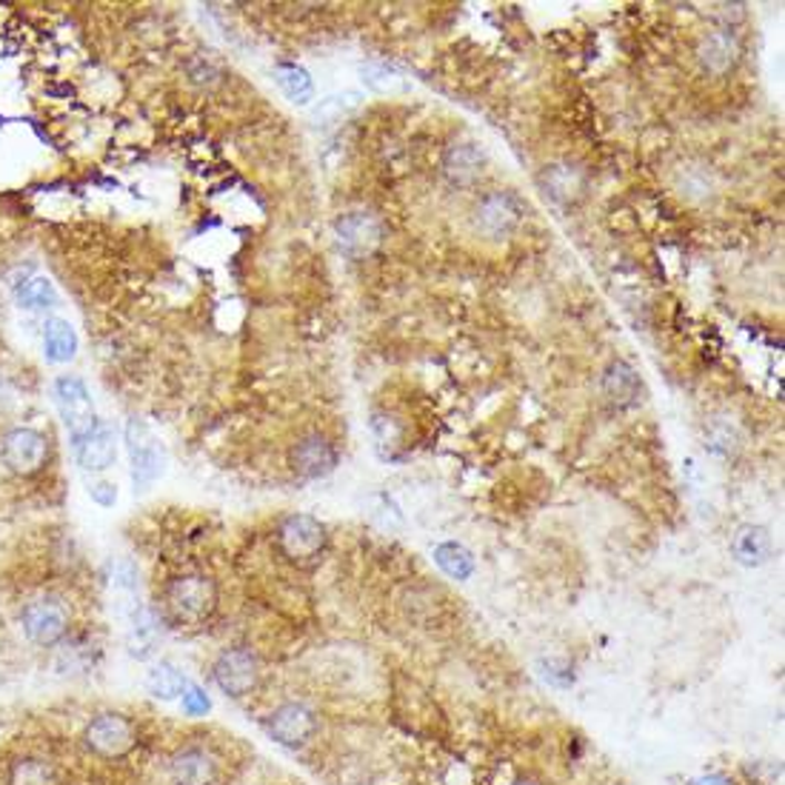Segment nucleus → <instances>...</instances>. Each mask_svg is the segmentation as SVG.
I'll use <instances>...</instances> for the list:
<instances>
[{
    "label": "nucleus",
    "instance_id": "dca6fc26",
    "mask_svg": "<svg viewBox=\"0 0 785 785\" xmlns=\"http://www.w3.org/2000/svg\"><path fill=\"white\" fill-rule=\"evenodd\" d=\"M443 169L449 175L451 183L457 186H469L475 183L477 178L486 169V155L477 143H455L443 158Z\"/></svg>",
    "mask_w": 785,
    "mask_h": 785
},
{
    "label": "nucleus",
    "instance_id": "f03ea898",
    "mask_svg": "<svg viewBox=\"0 0 785 785\" xmlns=\"http://www.w3.org/2000/svg\"><path fill=\"white\" fill-rule=\"evenodd\" d=\"M126 449H129V460H132L135 491H146L163 475V443L152 435V429L146 426V420L132 417V420L126 423Z\"/></svg>",
    "mask_w": 785,
    "mask_h": 785
},
{
    "label": "nucleus",
    "instance_id": "2f4dec72",
    "mask_svg": "<svg viewBox=\"0 0 785 785\" xmlns=\"http://www.w3.org/2000/svg\"><path fill=\"white\" fill-rule=\"evenodd\" d=\"M692 785H734V779L726 777V774H703V777L694 779Z\"/></svg>",
    "mask_w": 785,
    "mask_h": 785
},
{
    "label": "nucleus",
    "instance_id": "4468645a",
    "mask_svg": "<svg viewBox=\"0 0 785 785\" xmlns=\"http://www.w3.org/2000/svg\"><path fill=\"white\" fill-rule=\"evenodd\" d=\"M78 451V463L83 471H106L118 460V443H115V431L103 423H98V429L83 443L74 446Z\"/></svg>",
    "mask_w": 785,
    "mask_h": 785
},
{
    "label": "nucleus",
    "instance_id": "2eb2a0df",
    "mask_svg": "<svg viewBox=\"0 0 785 785\" xmlns=\"http://www.w3.org/2000/svg\"><path fill=\"white\" fill-rule=\"evenodd\" d=\"M215 772V759L203 748H180L169 763L175 785H211Z\"/></svg>",
    "mask_w": 785,
    "mask_h": 785
},
{
    "label": "nucleus",
    "instance_id": "4be33fe9",
    "mask_svg": "<svg viewBox=\"0 0 785 785\" xmlns=\"http://www.w3.org/2000/svg\"><path fill=\"white\" fill-rule=\"evenodd\" d=\"M278 83H280V89L286 92V98L297 106H309L311 98H315V83H311V74L306 72L304 67H297V63H280Z\"/></svg>",
    "mask_w": 785,
    "mask_h": 785
},
{
    "label": "nucleus",
    "instance_id": "cd10ccee",
    "mask_svg": "<svg viewBox=\"0 0 785 785\" xmlns=\"http://www.w3.org/2000/svg\"><path fill=\"white\" fill-rule=\"evenodd\" d=\"M112 586H115V592L123 594L126 600H135V592H138V568H135L129 560L115 563Z\"/></svg>",
    "mask_w": 785,
    "mask_h": 785
},
{
    "label": "nucleus",
    "instance_id": "ddd939ff",
    "mask_svg": "<svg viewBox=\"0 0 785 785\" xmlns=\"http://www.w3.org/2000/svg\"><path fill=\"white\" fill-rule=\"evenodd\" d=\"M697 58H699V63H703V69H706L708 74L732 72L734 63H737V58H739L737 34H734L728 27H723V29H717V32L706 34V38H703V43H699V49H697Z\"/></svg>",
    "mask_w": 785,
    "mask_h": 785
},
{
    "label": "nucleus",
    "instance_id": "f3484780",
    "mask_svg": "<svg viewBox=\"0 0 785 785\" xmlns=\"http://www.w3.org/2000/svg\"><path fill=\"white\" fill-rule=\"evenodd\" d=\"M43 355L49 364L60 366L69 364L78 355V335H74L72 324L63 317H49L43 326Z\"/></svg>",
    "mask_w": 785,
    "mask_h": 785
},
{
    "label": "nucleus",
    "instance_id": "f8f14e48",
    "mask_svg": "<svg viewBox=\"0 0 785 785\" xmlns=\"http://www.w3.org/2000/svg\"><path fill=\"white\" fill-rule=\"evenodd\" d=\"M291 463H295V469L304 477H309V480H320V477L335 471L337 451L324 435H309L295 446V451H291Z\"/></svg>",
    "mask_w": 785,
    "mask_h": 785
},
{
    "label": "nucleus",
    "instance_id": "a211bd4d",
    "mask_svg": "<svg viewBox=\"0 0 785 785\" xmlns=\"http://www.w3.org/2000/svg\"><path fill=\"white\" fill-rule=\"evenodd\" d=\"M732 552L739 566L757 568L772 555V537H768V531L763 526H743L737 535H734Z\"/></svg>",
    "mask_w": 785,
    "mask_h": 785
},
{
    "label": "nucleus",
    "instance_id": "412c9836",
    "mask_svg": "<svg viewBox=\"0 0 785 785\" xmlns=\"http://www.w3.org/2000/svg\"><path fill=\"white\" fill-rule=\"evenodd\" d=\"M360 78H364L366 89L377 95H400L409 89V78L389 63H366L360 67Z\"/></svg>",
    "mask_w": 785,
    "mask_h": 785
},
{
    "label": "nucleus",
    "instance_id": "7ed1b4c3",
    "mask_svg": "<svg viewBox=\"0 0 785 785\" xmlns=\"http://www.w3.org/2000/svg\"><path fill=\"white\" fill-rule=\"evenodd\" d=\"M54 400H58L60 420L67 426L74 446L87 440V437L98 429V415H95L92 395H89L83 380H78V377H58V384H54Z\"/></svg>",
    "mask_w": 785,
    "mask_h": 785
},
{
    "label": "nucleus",
    "instance_id": "aec40b11",
    "mask_svg": "<svg viewBox=\"0 0 785 785\" xmlns=\"http://www.w3.org/2000/svg\"><path fill=\"white\" fill-rule=\"evenodd\" d=\"M14 300H18L20 309L47 311L58 306V291H54L49 278H29L14 286Z\"/></svg>",
    "mask_w": 785,
    "mask_h": 785
},
{
    "label": "nucleus",
    "instance_id": "423d86ee",
    "mask_svg": "<svg viewBox=\"0 0 785 785\" xmlns=\"http://www.w3.org/2000/svg\"><path fill=\"white\" fill-rule=\"evenodd\" d=\"M211 677H215L220 692L229 694V697H246L251 688L258 686V657L249 648H226L211 666Z\"/></svg>",
    "mask_w": 785,
    "mask_h": 785
},
{
    "label": "nucleus",
    "instance_id": "0eeeda50",
    "mask_svg": "<svg viewBox=\"0 0 785 785\" xmlns=\"http://www.w3.org/2000/svg\"><path fill=\"white\" fill-rule=\"evenodd\" d=\"M23 632L34 646H54L67 637L69 612L54 597H40L23 608Z\"/></svg>",
    "mask_w": 785,
    "mask_h": 785
},
{
    "label": "nucleus",
    "instance_id": "c756f323",
    "mask_svg": "<svg viewBox=\"0 0 785 785\" xmlns=\"http://www.w3.org/2000/svg\"><path fill=\"white\" fill-rule=\"evenodd\" d=\"M211 708L209 697H206V692L200 686H186L183 692V712L189 714V717H203L206 712Z\"/></svg>",
    "mask_w": 785,
    "mask_h": 785
},
{
    "label": "nucleus",
    "instance_id": "f257e3e1",
    "mask_svg": "<svg viewBox=\"0 0 785 785\" xmlns=\"http://www.w3.org/2000/svg\"><path fill=\"white\" fill-rule=\"evenodd\" d=\"M218 606V588L209 577L186 575L166 588V612L180 626H200Z\"/></svg>",
    "mask_w": 785,
    "mask_h": 785
},
{
    "label": "nucleus",
    "instance_id": "5701e85b",
    "mask_svg": "<svg viewBox=\"0 0 785 785\" xmlns=\"http://www.w3.org/2000/svg\"><path fill=\"white\" fill-rule=\"evenodd\" d=\"M186 677L172 666V663H158L152 672L146 674V688L158 699H178L186 692Z\"/></svg>",
    "mask_w": 785,
    "mask_h": 785
},
{
    "label": "nucleus",
    "instance_id": "9d476101",
    "mask_svg": "<svg viewBox=\"0 0 785 785\" xmlns=\"http://www.w3.org/2000/svg\"><path fill=\"white\" fill-rule=\"evenodd\" d=\"M523 206L517 203L515 195L508 192H491L477 203L475 209V226L486 238L503 240L520 226Z\"/></svg>",
    "mask_w": 785,
    "mask_h": 785
},
{
    "label": "nucleus",
    "instance_id": "6e6552de",
    "mask_svg": "<svg viewBox=\"0 0 785 785\" xmlns=\"http://www.w3.org/2000/svg\"><path fill=\"white\" fill-rule=\"evenodd\" d=\"M384 223L371 211H349L335 223L337 246L349 255V258H366L377 246L384 244Z\"/></svg>",
    "mask_w": 785,
    "mask_h": 785
},
{
    "label": "nucleus",
    "instance_id": "39448f33",
    "mask_svg": "<svg viewBox=\"0 0 785 785\" xmlns=\"http://www.w3.org/2000/svg\"><path fill=\"white\" fill-rule=\"evenodd\" d=\"M278 546L289 560H315L326 546V528L309 515H289L278 528Z\"/></svg>",
    "mask_w": 785,
    "mask_h": 785
},
{
    "label": "nucleus",
    "instance_id": "9b49d317",
    "mask_svg": "<svg viewBox=\"0 0 785 785\" xmlns=\"http://www.w3.org/2000/svg\"><path fill=\"white\" fill-rule=\"evenodd\" d=\"M266 728H269V734L278 739L280 746L297 748V746H306V743L315 737L317 719L304 703H286V706L271 712Z\"/></svg>",
    "mask_w": 785,
    "mask_h": 785
},
{
    "label": "nucleus",
    "instance_id": "1a4fd4ad",
    "mask_svg": "<svg viewBox=\"0 0 785 785\" xmlns=\"http://www.w3.org/2000/svg\"><path fill=\"white\" fill-rule=\"evenodd\" d=\"M0 455L14 475H34L47 466L49 443L34 429H12L3 437Z\"/></svg>",
    "mask_w": 785,
    "mask_h": 785
},
{
    "label": "nucleus",
    "instance_id": "bb28decb",
    "mask_svg": "<svg viewBox=\"0 0 785 785\" xmlns=\"http://www.w3.org/2000/svg\"><path fill=\"white\" fill-rule=\"evenodd\" d=\"M546 186L552 189L555 198H572V195L580 192V175L572 172L568 166H555L552 172H546Z\"/></svg>",
    "mask_w": 785,
    "mask_h": 785
},
{
    "label": "nucleus",
    "instance_id": "c85d7f7f",
    "mask_svg": "<svg viewBox=\"0 0 785 785\" xmlns=\"http://www.w3.org/2000/svg\"><path fill=\"white\" fill-rule=\"evenodd\" d=\"M371 426H375V437H377V443H380V449H386V446H389L386 457H395V449L400 446V429H397V423L391 420V417L377 415Z\"/></svg>",
    "mask_w": 785,
    "mask_h": 785
},
{
    "label": "nucleus",
    "instance_id": "a878e982",
    "mask_svg": "<svg viewBox=\"0 0 785 785\" xmlns=\"http://www.w3.org/2000/svg\"><path fill=\"white\" fill-rule=\"evenodd\" d=\"M89 663H92V652H89V646H78V643H67L54 657V668L60 674L87 672Z\"/></svg>",
    "mask_w": 785,
    "mask_h": 785
},
{
    "label": "nucleus",
    "instance_id": "7c9ffc66",
    "mask_svg": "<svg viewBox=\"0 0 785 785\" xmlns=\"http://www.w3.org/2000/svg\"><path fill=\"white\" fill-rule=\"evenodd\" d=\"M89 497H92L95 503H100V506H115L118 503V489H115L112 483H95L92 489H89Z\"/></svg>",
    "mask_w": 785,
    "mask_h": 785
},
{
    "label": "nucleus",
    "instance_id": "20e7f679",
    "mask_svg": "<svg viewBox=\"0 0 785 785\" xmlns=\"http://www.w3.org/2000/svg\"><path fill=\"white\" fill-rule=\"evenodd\" d=\"M83 743L98 757L115 759L132 752L138 743V732H135L132 719L123 714H100L83 732Z\"/></svg>",
    "mask_w": 785,
    "mask_h": 785
},
{
    "label": "nucleus",
    "instance_id": "6ab92c4d",
    "mask_svg": "<svg viewBox=\"0 0 785 785\" xmlns=\"http://www.w3.org/2000/svg\"><path fill=\"white\" fill-rule=\"evenodd\" d=\"M603 389H606V395L612 397L614 403H620V406H632V403H637V397H640L643 384L632 366L623 364V360H617V364L608 366L606 375H603Z\"/></svg>",
    "mask_w": 785,
    "mask_h": 785
},
{
    "label": "nucleus",
    "instance_id": "393cba45",
    "mask_svg": "<svg viewBox=\"0 0 785 785\" xmlns=\"http://www.w3.org/2000/svg\"><path fill=\"white\" fill-rule=\"evenodd\" d=\"M9 785H58V772L52 763L38 757H23L12 766Z\"/></svg>",
    "mask_w": 785,
    "mask_h": 785
},
{
    "label": "nucleus",
    "instance_id": "b1692460",
    "mask_svg": "<svg viewBox=\"0 0 785 785\" xmlns=\"http://www.w3.org/2000/svg\"><path fill=\"white\" fill-rule=\"evenodd\" d=\"M435 560L451 580H469L475 575V557L460 543H443V546H437Z\"/></svg>",
    "mask_w": 785,
    "mask_h": 785
}]
</instances>
